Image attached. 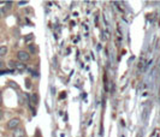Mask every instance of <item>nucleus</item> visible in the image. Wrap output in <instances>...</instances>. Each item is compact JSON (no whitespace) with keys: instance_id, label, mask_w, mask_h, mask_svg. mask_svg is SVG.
<instances>
[{"instance_id":"f257e3e1","label":"nucleus","mask_w":160,"mask_h":137,"mask_svg":"<svg viewBox=\"0 0 160 137\" xmlns=\"http://www.w3.org/2000/svg\"><path fill=\"white\" fill-rule=\"evenodd\" d=\"M17 58L21 63H25V61H28L30 59V54L28 52H25V51H19L17 53Z\"/></svg>"},{"instance_id":"f03ea898","label":"nucleus","mask_w":160,"mask_h":137,"mask_svg":"<svg viewBox=\"0 0 160 137\" xmlns=\"http://www.w3.org/2000/svg\"><path fill=\"white\" fill-rule=\"evenodd\" d=\"M21 123V120L19 118H12L11 120L7 122V129H10V130H14V129H17L18 125Z\"/></svg>"},{"instance_id":"7ed1b4c3","label":"nucleus","mask_w":160,"mask_h":137,"mask_svg":"<svg viewBox=\"0 0 160 137\" xmlns=\"http://www.w3.org/2000/svg\"><path fill=\"white\" fill-rule=\"evenodd\" d=\"M13 137H25V132L23 129L21 127H17V129H14L13 131Z\"/></svg>"},{"instance_id":"20e7f679","label":"nucleus","mask_w":160,"mask_h":137,"mask_svg":"<svg viewBox=\"0 0 160 137\" xmlns=\"http://www.w3.org/2000/svg\"><path fill=\"white\" fill-rule=\"evenodd\" d=\"M14 69L22 72V71H24L25 69H27V66H25V64L21 63V61H16V63H14Z\"/></svg>"},{"instance_id":"39448f33","label":"nucleus","mask_w":160,"mask_h":137,"mask_svg":"<svg viewBox=\"0 0 160 137\" xmlns=\"http://www.w3.org/2000/svg\"><path fill=\"white\" fill-rule=\"evenodd\" d=\"M6 53H7V47L6 46H1V47H0V58L4 55H6Z\"/></svg>"},{"instance_id":"423d86ee","label":"nucleus","mask_w":160,"mask_h":137,"mask_svg":"<svg viewBox=\"0 0 160 137\" xmlns=\"http://www.w3.org/2000/svg\"><path fill=\"white\" fill-rule=\"evenodd\" d=\"M34 39V34H29V35H27L24 37V41L25 42H29V41H30V40H33Z\"/></svg>"},{"instance_id":"0eeeda50","label":"nucleus","mask_w":160,"mask_h":137,"mask_svg":"<svg viewBox=\"0 0 160 137\" xmlns=\"http://www.w3.org/2000/svg\"><path fill=\"white\" fill-rule=\"evenodd\" d=\"M9 85H10L11 88H13V89H18L19 87H18V84H16L14 82H12V81H10L9 82Z\"/></svg>"},{"instance_id":"6e6552de","label":"nucleus","mask_w":160,"mask_h":137,"mask_svg":"<svg viewBox=\"0 0 160 137\" xmlns=\"http://www.w3.org/2000/svg\"><path fill=\"white\" fill-rule=\"evenodd\" d=\"M35 51H36V48H35V45H29V52L32 53V54H34Z\"/></svg>"},{"instance_id":"1a4fd4ad","label":"nucleus","mask_w":160,"mask_h":137,"mask_svg":"<svg viewBox=\"0 0 160 137\" xmlns=\"http://www.w3.org/2000/svg\"><path fill=\"white\" fill-rule=\"evenodd\" d=\"M32 100H33V103H37V95H35V94H33L32 95ZM32 102H30V103H32Z\"/></svg>"},{"instance_id":"9d476101","label":"nucleus","mask_w":160,"mask_h":137,"mask_svg":"<svg viewBox=\"0 0 160 137\" xmlns=\"http://www.w3.org/2000/svg\"><path fill=\"white\" fill-rule=\"evenodd\" d=\"M14 63H16V61H13V60H10V61H9V66H10L11 69H14Z\"/></svg>"},{"instance_id":"9b49d317","label":"nucleus","mask_w":160,"mask_h":137,"mask_svg":"<svg viewBox=\"0 0 160 137\" xmlns=\"http://www.w3.org/2000/svg\"><path fill=\"white\" fill-rule=\"evenodd\" d=\"M3 118H4V111L3 109H0V120L3 119Z\"/></svg>"},{"instance_id":"f8f14e48","label":"nucleus","mask_w":160,"mask_h":137,"mask_svg":"<svg viewBox=\"0 0 160 137\" xmlns=\"http://www.w3.org/2000/svg\"><path fill=\"white\" fill-rule=\"evenodd\" d=\"M27 88H30V81H29V79H27Z\"/></svg>"},{"instance_id":"ddd939ff","label":"nucleus","mask_w":160,"mask_h":137,"mask_svg":"<svg viewBox=\"0 0 160 137\" xmlns=\"http://www.w3.org/2000/svg\"><path fill=\"white\" fill-rule=\"evenodd\" d=\"M25 4H27V1H19L18 5H25Z\"/></svg>"},{"instance_id":"4468645a","label":"nucleus","mask_w":160,"mask_h":137,"mask_svg":"<svg viewBox=\"0 0 160 137\" xmlns=\"http://www.w3.org/2000/svg\"><path fill=\"white\" fill-rule=\"evenodd\" d=\"M3 103V96H1V91H0V105Z\"/></svg>"},{"instance_id":"2eb2a0df","label":"nucleus","mask_w":160,"mask_h":137,"mask_svg":"<svg viewBox=\"0 0 160 137\" xmlns=\"http://www.w3.org/2000/svg\"><path fill=\"white\" fill-rule=\"evenodd\" d=\"M65 96H66V94H65V93H64V94H62V95H60V98H62V99H63V98H65Z\"/></svg>"},{"instance_id":"dca6fc26","label":"nucleus","mask_w":160,"mask_h":137,"mask_svg":"<svg viewBox=\"0 0 160 137\" xmlns=\"http://www.w3.org/2000/svg\"><path fill=\"white\" fill-rule=\"evenodd\" d=\"M4 66V63H3V61H0V67H3Z\"/></svg>"},{"instance_id":"f3484780","label":"nucleus","mask_w":160,"mask_h":137,"mask_svg":"<svg viewBox=\"0 0 160 137\" xmlns=\"http://www.w3.org/2000/svg\"><path fill=\"white\" fill-rule=\"evenodd\" d=\"M1 16H3V11L0 10V17H1Z\"/></svg>"},{"instance_id":"a211bd4d","label":"nucleus","mask_w":160,"mask_h":137,"mask_svg":"<svg viewBox=\"0 0 160 137\" xmlns=\"http://www.w3.org/2000/svg\"><path fill=\"white\" fill-rule=\"evenodd\" d=\"M0 75H4V71H1V70H0Z\"/></svg>"}]
</instances>
